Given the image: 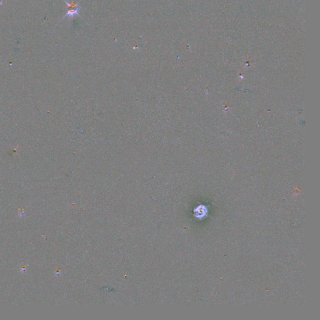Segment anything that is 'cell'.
<instances>
[{
	"label": "cell",
	"mask_w": 320,
	"mask_h": 320,
	"mask_svg": "<svg viewBox=\"0 0 320 320\" xmlns=\"http://www.w3.org/2000/svg\"><path fill=\"white\" fill-rule=\"evenodd\" d=\"M64 1L67 4L68 7V10L66 13V15L64 16L63 18H65V17L72 18V17H73L75 15H79V11L80 9V7L78 6V4L74 5L73 3L71 4H69L67 1H66L65 0H64Z\"/></svg>",
	"instance_id": "6da1fadb"
},
{
	"label": "cell",
	"mask_w": 320,
	"mask_h": 320,
	"mask_svg": "<svg viewBox=\"0 0 320 320\" xmlns=\"http://www.w3.org/2000/svg\"><path fill=\"white\" fill-rule=\"evenodd\" d=\"M207 211H208V210L206 209V207L202 205L199 206L198 207H197V208L196 209V210H195V212L196 213V216H200V218H201L202 217L206 216L207 214Z\"/></svg>",
	"instance_id": "7a4b0ae2"
}]
</instances>
